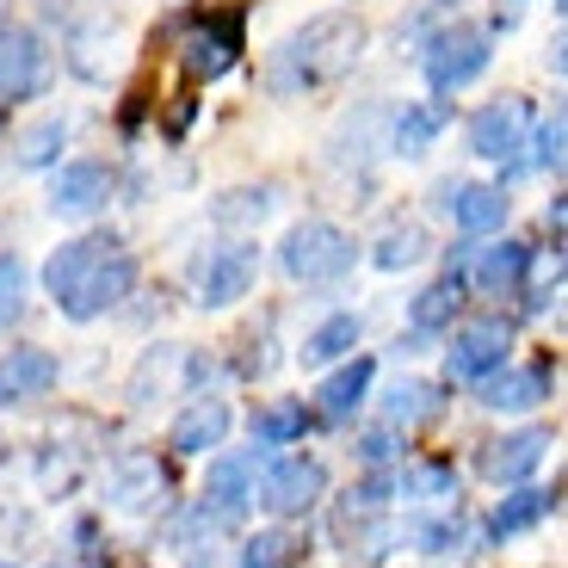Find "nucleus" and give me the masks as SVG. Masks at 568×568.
I'll return each mask as SVG.
<instances>
[{
    "mask_svg": "<svg viewBox=\"0 0 568 568\" xmlns=\"http://www.w3.org/2000/svg\"><path fill=\"white\" fill-rule=\"evenodd\" d=\"M247 433H254V445H303L310 414H303V402H266V408H254Z\"/></svg>",
    "mask_w": 568,
    "mask_h": 568,
    "instance_id": "obj_24",
    "label": "nucleus"
},
{
    "mask_svg": "<svg viewBox=\"0 0 568 568\" xmlns=\"http://www.w3.org/2000/svg\"><path fill=\"white\" fill-rule=\"evenodd\" d=\"M507 353H513V334L500 322H469L445 346V371H452L457 384H483V377H495L507 365Z\"/></svg>",
    "mask_w": 568,
    "mask_h": 568,
    "instance_id": "obj_9",
    "label": "nucleus"
},
{
    "mask_svg": "<svg viewBox=\"0 0 568 568\" xmlns=\"http://www.w3.org/2000/svg\"><path fill=\"white\" fill-rule=\"evenodd\" d=\"M50 81V50L38 31L0 26V100H38Z\"/></svg>",
    "mask_w": 568,
    "mask_h": 568,
    "instance_id": "obj_8",
    "label": "nucleus"
},
{
    "mask_svg": "<svg viewBox=\"0 0 568 568\" xmlns=\"http://www.w3.org/2000/svg\"><path fill=\"white\" fill-rule=\"evenodd\" d=\"M358 57H365V19H358V13H315L297 38L284 43L278 69H272V93L341 81Z\"/></svg>",
    "mask_w": 568,
    "mask_h": 568,
    "instance_id": "obj_2",
    "label": "nucleus"
},
{
    "mask_svg": "<svg viewBox=\"0 0 568 568\" xmlns=\"http://www.w3.org/2000/svg\"><path fill=\"white\" fill-rule=\"evenodd\" d=\"M371 377H377V365H371L365 353L358 358H346L334 377H322V389H315V402H322V420H353L358 408H365V396H371Z\"/></svg>",
    "mask_w": 568,
    "mask_h": 568,
    "instance_id": "obj_19",
    "label": "nucleus"
},
{
    "mask_svg": "<svg viewBox=\"0 0 568 568\" xmlns=\"http://www.w3.org/2000/svg\"><path fill=\"white\" fill-rule=\"evenodd\" d=\"M538 168H562V112H550V118H544V124H538Z\"/></svg>",
    "mask_w": 568,
    "mask_h": 568,
    "instance_id": "obj_34",
    "label": "nucleus"
},
{
    "mask_svg": "<svg viewBox=\"0 0 568 568\" xmlns=\"http://www.w3.org/2000/svg\"><path fill=\"white\" fill-rule=\"evenodd\" d=\"M161 488V469L155 457H124V464L112 469V507H149V495Z\"/></svg>",
    "mask_w": 568,
    "mask_h": 568,
    "instance_id": "obj_27",
    "label": "nucleus"
},
{
    "mask_svg": "<svg viewBox=\"0 0 568 568\" xmlns=\"http://www.w3.org/2000/svg\"><path fill=\"white\" fill-rule=\"evenodd\" d=\"M62 377L57 353L50 346H13V353L0 358V408H19L31 396H50Z\"/></svg>",
    "mask_w": 568,
    "mask_h": 568,
    "instance_id": "obj_13",
    "label": "nucleus"
},
{
    "mask_svg": "<svg viewBox=\"0 0 568 568\" xmlns=\"http://www.w3.org/2000/svg\"><path fill=\"white\" fill-rule=\"evenodd\" d=\"M358 457H365V464H389V457H396V433H389V426L365 433V439H358Z\"/></svg>",
    "mask_w": 568,
    "mask_h": 568,
    "instance_id": "obj_35",
    "label": "nucleus"
},
{
    "mask_svg": "<svg viewBox=\"0 0 568 568\" xmlns=\"http://www.w3.org/2000/svg\"><path fill=\"white\" fill-rule=\"evenodd\" d=\"M278 266L291 284H315L322 291V284H341L358 266V242L334 223H297L278 242Z\"/></svg>",
    "mask_w": 568,
    "mask_h": 568,
    "instance_id": "obj_3",
    "label": "nucleus"
},
{
    "mask_svg": "<svg viewBox=\"0 0 568 568\" xmlns=\"http://www.w3.org/2000/svg\"><path fill=\"white\" fill-rule=\"evenodd\" d=\"M488 57H495V50H488V31L457 19V26H445V31L426 38L420 62H426V81L439 87V93H457V87H469L476 74L488 69Z\"/></svg>",
    "mask_w": 568,
    "mask_h": 568,
    "instance_id": "obj_6",
    "label": "nucleus"
},
{
    "mask_svg": "<svg viewBox=\"0 0 568 568\" xmlns=\"http://www.w3.org/2000/svg\"><path fill=\"white\" fill-rule=\"evenodd\" d=\"M26 297H31V272L19 254H0V334L26 322Z\"/></svg>",
    "mask_w": 568,
    "mask_h": 568,
    "instance_id": "obj_28",
    "label": "nucleus"
},
{
    "mask_svg": "<svg viewBox=\"0 0 568 568\" xmlns=\"http://www.w3.org/2000/svg\"><path fill=\"white\" fill-rule=\"evenodd\" d=\"M229 420H235V414H229V402L223 396H204V402H192V408L173 420L168 445L180 457H204V452H216V445L229 439Z\"/></svg>",
    "mask_w": 568,
    "mask_h": 568,
    "instance_id": "obj_17",
    "label": "nucleus"
},
{
    "mask_svg": "<svg viewBox=\"0 0 568 568\" xmlns=\"http://www.w3.org/2000/svg\"><path fill=\"white\" fill-rule=\"evenodd\" d=\"M0 568H13V562H0Z\"/></svg>",
    "mask_w": 568,
    "mask_h": 568,
    "instance_id": "obj_36",
    "label": "nucleus"
},
{
    "mask_svg": "<svg viewBox=\"0 0 568 568\" xmlns=\"http://www.w3.org/2000/svg\"><path fill=\"white\" fill-rule=\"evenodd\" d=\"M260 278V247L254 242H216L199 254L192 266V291H199V310H229L242 303Z\"/></svg>",
    "mask_w": 568,
    "mask_h": 568,
    "instance_id": "obj_4",
    "label": "nucleus"
},
{
    "mask_svg": "<svg viewBox=\"0 0 568 568\" xmlns=\"http://www.w3.org/2000/svg\"><path fill=\"white\" fill-rule=\"evenodd\" d=\"M420 254H426V235L408 223V229H389L384 242H377V254H371V260H377L384 272H402V266H414Z\"/></svg>",
    "mask_w": 568,
    "mask_h": 568,
    "instance_id": "obj_32",
    "label": "nucleus"
},
{
    "mask_svg": "<svg viewBox=\"0 0 568 568\" xmlns=\"http://www.w3.org/2000/svg\"><path fill=\"white\" fill-rule=\"evenodd\" d=\"M396 544H408V550H420V556H452L457 544H464V531L452 526V519H408V526L396 531Z\"/></svg>",
    "mask_w": 568,
    "mask_h": 568,
    "instance_id": "obj_30",
    "label": "nucleus"
},
{
    "mask_svg": "<svg viewBox=\"0 0 568 568\" xmlns=\"http://www.w3.org/2000/svg\"><path fill=\"white\" fill-rule=\"evenodd\" d=\"M556 500H562L556 488H513V495H500V507L488 513V538L507 544V538H519V531H538L556 513Z\"/></svg>",
    "mask_w": 568,
    "mask_h": 568,
    "instance_id": "obj_18",
    "label": "nucleus"
},
{
    "mask_svg": "<svg viewBox=\"0 0 568 568\" xmlns=\"http://www.w3.org/2000/svg\"><path fill=\"white\" fill-rule=\"evenodd\" d=\"M445 408V396L433 384H420V377H402L396 389L384 396V414H389V426H414V420H433V414Z\"/></svg>",
    "mask_w": 568,
    "mask_h": 568,
    "instance_id": "obj_25",
    "label": "nucleus"
},
{
    "mask_svg": "<svg viewBox=\"0 0 568 568\" xmlns=\"http://www.w3.org/2000/svg\"><path fill=\"white\" fill-rule=\"evenodd\" d=\"M439 130H445V105L439 100H414V105H402V112H396L389 149H396V155H426V149L439 142Z\"/></svg>",
    "mask_w": 568,
    "mask_h": 568,
    "instance_id": "obj_21",
    "label": "nucleus"
},
{
    "mask_svg": "<svg viewBox=\"0 0 568 568\" xmlns=\"http://www.w3.org/2000/svg\"><path fill=\"white\" fill-rule=\"evenodd\" d=\"M199 513H211L223 526H242L247 513H254V457H216L211 476H204Z\"/></svg>",
    "mask_w": 568,
    "mask_h": 568,
    "instance_id": "obj_12",
    "label": "nucleus"
},
{
    "mask_svg": "<svg viewBox=\"0 0 568 568\" xmlns=\"http://www.w3.org/2000/svg\"><path fill=\"white\" fill-rule=\"evenodd\" d=\"M389 483H396V495H408V500H452L457 495V469L452 464H402Z\"/></svg>",
    "mask_w": 568,
    "mask_h": 568,
    "instance_id": "obj_26",
    "label": "nucleus"
},
{
    "mask_svg": "<svg viewBox=\"0 0 568 568\" xmlns=\"http://www.w3.org/2000/svg\"><path fill=\"white\" fill-rule=\"evenodd\" d=\"M266 211H272V192L254 185V192H229V199L216 204V223H260Z\"/></svg>",
    "mask_w": 568,
    "mask_h": 568,
    "instance_id": "obj_33",
    "label": "nucleus"
},
{
    "mask_svg": "<svg viewBox=\"0 0 568 568\" xmlns=\"http://www.w3.org/2000/svg\"><path fill=\"white\" fill-rule=\"evenodd\" d=\"M358 334H365V322H358L353 310L327 315L322 327H310V341H303V365H334V358H353Z\"/></svg>",
    "mask_w": 568,
    "mask_h": 568,
    "instance_id": "obj_23",
    "label": "nucleus"
},
{
    "mask_svg": "<svg viewBox=\"0 0 568 568\" xmlns=\"http://www.w3.org/2000/svg\"><path fill=\"white\" fill-rule=\"evenodd\" d=\"M62 142H69V124H62V118L31 124L26 136H19V168H50V161L62 155Z\"/></svg>",
    "mask_w": 568,
    "mask_h": 568,
    "instance_id": "obj_31",
    "label": "nucleus"
},
{
    "mask_svg": "<svg viewBox=\"0 0 568 568\" xmlns=\"http://www.w3.org/2000/svg\"><path fill=\"white\" fill-rule=\"evenodd\" d=\"M235 57H242V13H204L199 26L185 31V43H180V62H185L192 81H216V74H229Z\"/></svg>",
    "mask_w": 568,
    "mask_h": 568,
    "instance_id": "obj_7",
    "label": "nucleus"
},
{
    "mask_svg": "<svg viewBox=\"0 0 568 568\" xmlns=\"http://www.w3.org/2000/svg\"><path fill=\"white\" fill-rule=\"evenodd\" d=\"M43 291L69 322H100L105 310L136 291V254H130L118 235H81V242H62L43 266Z\"/></svg>",
    "mask_w": 568,
    "mask_h": 568,
    "instance_id": "obj_1",
    "label": "nucleus"
},
{
    "mask_svg": "<svg viewBox=\"0 0 568 568\" xmlns=\"http://www.w3.org/2000/svg\"><path fill=\"white\" fill-rule=\"evenodd\" d=\"M526 272H531V247L526 242H500V247H488V254L476 260V284H483L488 297H513V291L526 284Z\"/></svg>",
    "mask_w": 568,
    "mask_h": 568,
    "instance_id": "obj_22",
    "label": "nucleus"
},
{
    "mask_svg": "<svg viewBox=\"0 0 568 568\" xmlns=\"http://www.w3.org/2000/svg\"><path fill=\"white\" fill-rule=\"evenodd\" d=\"M457 310H464V278H457V272H452V278L426 284L420 297L408 303V322H414V334H420V341H426V334H445V327L457 322Z\"/></svg>",
    "mask_w": 568,
    "mask_h": 568,
    "instance_id": "obj_20",
    "label": "nucleus"
},
{
    "mask_svg": "<svg viewBox=\"0 0 568 568\" xmlns=\"http://www.w3.org/2000/svg\"><path fill=\"white\" fill-rule=\"evenodd\" d=\"M544 457H550V433H544V426H526V433H507V439L483 445V476H488V483L519 488Z\"/></svg>",
    "mask_w": 568,
    "mask_h": 568,
    "instance_id": "obj_15",
    "label": "nucleus"
},
{
    "mask_svg": "<svg viewBox=\"0 0 568 568\" xmlns=\"http://www.w3.org/2000/svg\"><path fill=\"white\" fill-rule=\"evenodd\" d=\"M297 556L303 538H291V531H254L242 544V568H297Z\"/></svg>",
    "mask_w": 568,
    "mask_h": 568,
    "instance_id": "obj_29",
    "label": "nucleus"
},
{
    "mask_svg": "<svg viewBox=\"0 0 568 568\" xmlns=\"http://www.w3.org/2000/svg\"><path fill=\"white\" fill-rule=\"evenodd\" d=\"M433 204L452 211V223L464 229V235H495V229L507 223V192H500V185H452L445 180L439 192H433Z\"/></svg>",
    "mask_w": 568,
    "mask_h": 568,
    "instance_id": "obj_14",
    "label": "nucleus"
},
{
    "mask_svg": "<svg viewBox=\"0 0 568 568\" xmlns=\"http://www.w3.org/2000/svg\"><path fill=\"white\" fill-rule=\"evenodd\" d=\"M550 389H556V365H519V371L500 365L495 377H483V402L495 414H526L538 402H550Z\"/></svg>",
    "mask_w": 568,
    "mask_h": 568,
    "instance_id": "obj_16",
    "label": "nucleus"
},
{
    "mask_svg": "<svg viewBox=\"0 0 568 568\" xmlns=\"http://www.w3.org/2000/svg\"><path fill=\"white\" fill-rule=\"evenodd\" d=\"M112 204V168L105 161H69V168L50 180V211L81 223V216H100Z\"/></svg>",
    "mask_w": 568,
    "mask_h": 568,
    "instance_id": "obj_11",
    "label": "nucleus"
},
{
    "mask_svg": "<svg viewBox=\"0 0 568 568\" xmlns=\"http://www.w3.org/2000/svg\"><path fill=\"white\" fill-rule=\"evenodd\" d=\"M322 495H327V464L322 457H303V452L266 464V476L254 483V500L272 513V519H303Z\"/></svg>",
    "mask_w": 568,
    "mask_h": 568,
    "instance_id": "obj_5",
    "label": "nucleus"
},
{
    "mask_svg": "<svg viewBox=\"0 0 568 568\" xmlns=\"http://www.w3.org/2000/svg\"><path fill=\"white\" fill-rule=\"evenodd\" d=\"M526 130H531V105L526 100H495L469 118V149L483 161H519L526 149Z\"/></svg>",
    "mask_w": 568,
    "mask_h": 568,
    "instance_id": "obj_10",
    "label": "nucleus"
}]
</instances>
